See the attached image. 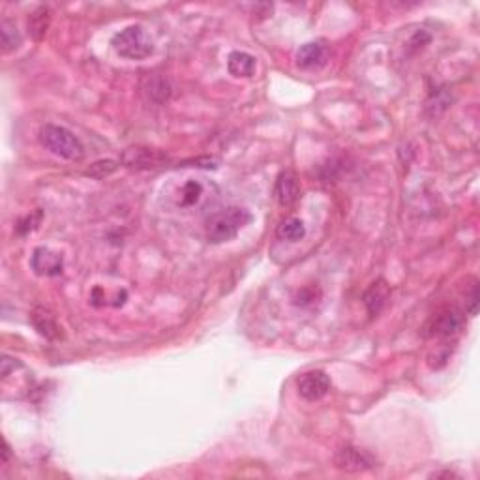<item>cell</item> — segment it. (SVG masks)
Returning a JSON list of instances; mask_svg holds the SVG:
<instances>
[{"label":"cell","mask_w":480,"mask_h":480,"mask_svg":"<svg viewBox=\"0 0 480 480\" xmlns=\"http://www.w3.org/2000/svg\"><path fill=\"white\" fill-rule=\"evenodd\" d=\"M278 238L282 240H287V242H298V240H302L304 235H306V228H304V223L298 220V218H287V220H283L280 223L278 228Z\"/></svg>","instance_id":"ac0fdd59"},{"label":"cell","mask_w":480,"mask_h":480,"mask_svg":"<svg viewBox=\"0 0 480 480\" xmlns=\"http://www.w3.org/2000/svg\"><path fill=\"white\" fill-rule=\"evenodd\" d=\"M21 41H23V36H21L16 23L4 17L2 23H0V46H2V51L11 53V51L19 49Z\"/></svg>","instance_id":"9a60e30c"},{"label":"cell","mask_w":480,"mask_h":480,"mask_svg":"<svg viewBox=\"0 0 480 480\" xmlns=\"http://www.w3.org/2000/svg\"><path fill=\"white\" fill-rule=\"evenodd\" d=\"M40 143L55 156L70 160V162H79L85 156V147L70 130L55 124H46L40 130Z\"/></svg>","instance_id":"7a4b0ae2"},{"label":"cell","mask_w":480,"mask_h":480,"mask_svg":"<svg viewBox=\"0 0 480 480\" xmlns=\"http://www.w3.org/2000/svg\"><path fill=\"white\" fill-rule=\"evenodd\" d=\"M32 270H34L38 276H58L62 272V257L58 253L51 252L47 248H38L34 250L31 259Z\"/></svg>","instance_id":"ba28073f"},{"label":"cell","mask_w":480,"mask_h":480,"mask_svg":"<svg viewBox=\"0 0 480 480\" xmlns=\"http://www.w3.org/2000/svg\"><path fill=\"white\" fill-rule=\"evenodd\" d=\"M250 222H252V214L246 208L229 207L222 210V213H216L208 218L207 238L213 244L229 242Z\"/></svg>","instance_id":"6da1fadb"},{"label":"cell","mask_w":480,"mask_h":480,"mask_svg":"<svg viewBox=\"0 0 480 480\" xmlns=\"http://www.w3.org/2000/svg\"><path fill=\"white\" fill-rule=\"evenodd\" d=\"M437 476H446V479H452V476H456L454 473H449V471H445V473H434L432 475V479H437Z\"/></svg>","instance_id":"603a6c76"},{"label":"cell","mask_w":480,"mask_h":480,"mask_svg":"<svg viewBox=\"0 0 480 480\" xmlns=\"http://www.w3.org/2000/svg\"><path fill=\"white\" fill-rule=\"evenodd\" d=\"M389 295L390 289L384 280H377V282L372 283V287H369L364 295V304L366 308H368L369 315L379 314L384 304H387V300H389Z\"/></svg>","instance_id":"7c38bea8"},{"label":"cell","mask_w":480,"mask_h":480,"mask_svg":"<svg viewBox=\"0 0 480 480\" xmlns=\"http://www.w3.org/2000/svg\"><path fill=\"white\" fill-rule=\"evenodd\" d=\"M334 465L344 473H364L375 465V460L366 450L354 449V446H344L334 456Z\"/></svg>","instance_id":"5b68a950"},{"label":"cell","mask_w":480,"mask_h":480,"mask_svg":"<svg viewBox=\"0 0 480 480\" xmlns=\"http://www.w3.org/2000/svg\"><path fill=\"white\" fill-rule=\"evenodd\" d=\"M8 458H10V445L4 441V450H2V461H8Z\"/></svg>","instance_id":"7402d4cb"},{"label":"cell","mask_w":480,"mask_h":480,"mask_svg":"<svg viewBox=\"0 0 480 480\" xmlns=\"http://www.w3.org/2000/svg\"><path fill=\"white\" fill-rule=\"evenodd\" d=\"M116 162H113V160H101V162H96L92 163L91 169L86 171V175L88 177H94V178H106L109 177L111 173L116 171Z\"/></svg>","instance_id":"d6986e66"},{"label":"cell","mask_w":480,"mask_h":480,"mask_svg":"<svg viewBox=\"0 0 480 480\" xmlns=\"http://www.w3.org/2000/svg\"><path fill=\"white\" fill-rule=\"evenodd\" d=\"M298 394L302 396L304 399H308V402H317L323 396L329 394L330 390V379L329 375L325 374V372H319V369H314V372H306L298 377L297 383Z\"/></svg>","instance_id":"52a82bcc"},{"label":"cell","mask_w":480,"mask_h":480,"mask_svg":"<svg viewBox=\"0 0 480 480\" xmlns=\"http://www.w3.org/2000/svg\"><path fill=\"white\" fill-rule=\"evenodd\" d=\"M255 68H257V62H255V56H252L250 53H244V51H233L228 58V70L231 76L235 77H252L255 73Z\"/></svg>","instance_id":"8fae6325"},{"label":"cell","mask_w":480,"mask_h":480,"mask_svg":"<svg viewBox=\"0 0 480 480\" xmlns=\"http://www.w3.org/2000/svg\"><path fill=\"white\" fill-rule=\"evenodd\" d=\"M276 199L282 207H293L300 198V183L293 171H283L274 188Z\"/></svg>","instance_id":"9c48e42d"},{"label":"cell","mask_w":480,"mask_h":480,"mask_svg":"<svg viewBox=\"0 0 480 480\" xmlns=\"http://www.w3.org/2000/svg\"><path fill=\"white\" fill-rule=\"evenodd\" d=\"M17 366H19V362H16L14 359H10V357H2V368H0V375H2V377H8L11 369H16Z\"/></svg>","instance_id":"44dd1931"},{"label":"cell","mask_w":480,"mask_h":480,"mask_svg":"<svg viewBox=\"0 0 480 480\" xmlns=\"http://www.w3.org/2000/svg\"><path fill=\"white\" fill-rule=\"evenodd\" d=\"M203 195H205V188H203V184L199 183V180L190 178V180L180 188V192H178V205L184 208L198 207L199 201L203 199Z\"/></svg>","instance_id":"e0dca14e"},{"label":"cell","mask_w":480,"mask_h":480,"mask_svg":"<svg viewBox=\"0 0 480 480\" xmlns=\"http://www.w3.org/2000/svg\"><path fill=\"white\" fill-rule=\"evenodd\" d=\"M113 49L116 51V55L130 58V61H141L147 58L152 53L154 46H152L150 36L143 31L141 26H128L122 32L113 38L111 41Z\"/></svg>","instance_id":"3957f363"},{"label":"cell","mask_w":480,"mask_h":480,"mask_svg":"<svg viewBox=\"0 0 480 480\" xmlns=\"http://www.w3.org/2000/svg\"><path fill=\"white\" fill-rule=\"evenodd\" d=\"M32 323H34L36 330L41 334V336H46L47 339H56L61 336V329H58V325H56L55 315L47 312L46 308H36L32 312Z\"/></svg>","instance_id":"4fadbf2b"},{"label":"cell","mask_w":480,"mask_h":480,"mask_svg":"<svg viewBox=\"0 0 480 480\" xmlns=\"http://www.w3.org/2000/svg\"><path fill=\"white\" fill-rule=\"evenodd\" d=\"M327 56H329V49L321 41H310V44H304L300 49L297 51V64L300 68H317L321 64L327 62Z\"/></svg>","instance_id":"30bf717a"},{"label":"cell","mask_w":480,"mask_h":480,"mask_svg":"<svg viewBox=\"0 0 480 480\" xmlns=\"http://www.w3.org/2000/svg\"><path fill=\"white\" fill-rule=\"evenodd\" d=\"M41 220V213L38 210L36 214H32V216H26V220H23V222H26V225H23V223H19L17 225V231H19V235H26L29 231H34L36 225L40 223Z\"/></svg>","instance_id":"ffe728a7"},{"label":"cell","mask_w":480,"mask_h":480,"mask_svg":"<svg viewBox=\"0 0 480 480\" xmlns=\"http://www.w3.org/2000/svg\"><path fill=\"white\" fill-rule=\"evenodd\" d=\"M464 327V317L456 308H443L432 317L428 329L434 338H452Z\"/></svg>","instance_id":"8992f818"},{"label":"cell","mask_w":480,"mask_h":480,"mask_svg":"<svg viewBox=\"0 0 480 480\" xmlns=\"http://www.w3.org/2000/svg\"><path fill=\"white\" fill-rule=\"evenodd\" d=\"M165 152L148 147H130L121 156V163L128 169H156L165 165Z\"/></svg>","instance_id":"277c9868"},{"label":"cell","mask_w":480,"mask_h":480,"mask_svg":"<svg viewBox=\"0 0 480 480\" xmlns=\"http://www.w3.org/2000/svg\"><path fill=\"white\" fill-rule=\"evenodd\" d=\"M143 92L147 94L148 100L162 103V101L169 100V96H171V86H169V83L163 77L154 76L148 77L147 81L143 83Z\"/></svg>","instance_id":"2e32d148"},{"label":"cell","mask_w":480,"mask_h":480,"mask_svg":"<svg viewBox=\"0 0 480 480\" xmlns=\"http://www.w3.org/2000/svg\"><path fill=\"white\" fill-rule=\"evenodd\" d=\"M51 25V10L47 6H40L38 10H34L29 17V32L36 41H41L46 38L47 31Z\"/></svg>","instance_id":"5bb4252c"}]
</instances>
